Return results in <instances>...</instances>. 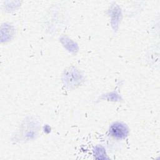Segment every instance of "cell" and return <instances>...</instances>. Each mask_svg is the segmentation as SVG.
<instances>
[{"instance_id": "1", "label": "cell", "mask_w": 160, "mask_h": 160, "mask_svg": "<svg viewBox=\"0 0 160 160\" xmlns=\"http://www.w3.org/2000/svg\"><path fill=\"white\" fill-rule=\"evenodd\" d=\"M110 134L115 138H125L128 134V129L125 124L121 122L112 124L109 128Z\"/></svg>"}]
</instances>
